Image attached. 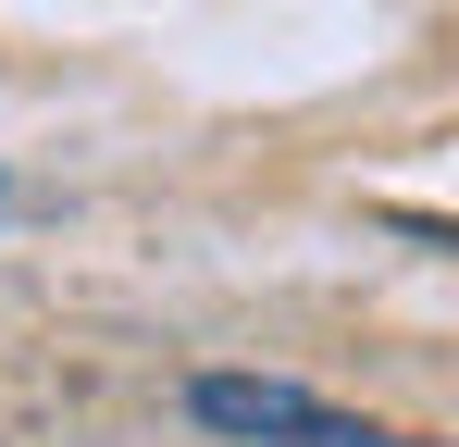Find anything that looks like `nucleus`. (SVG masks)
I'll return each mask as SVG.
<instances>
[{
    "label": "nucleus",
    "mask_w": 459,
    "mask_h": 447,
    "mask_svg": "<svg viewBox=\"0 0 459 447\" xmlns=\"http://www.w3.org/2000/svg\"><path fill=\"white\" fill-rule=\"evenodd\" d=\"M186 410H199L212 435H261V447H410V435H373V423L299 398V385H248V372H199Z\"/></svg>",
    "instance_id": "1"
}]
</instances>
